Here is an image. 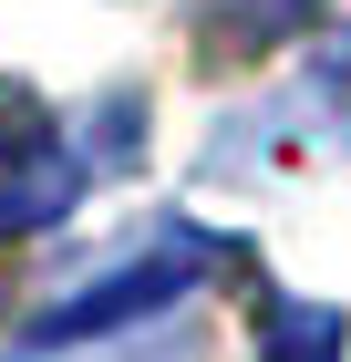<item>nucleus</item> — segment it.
Returning <instances> with one entry per match:
<instances>
[{
    "label": "nucleus",
    "mask_w": 351,
    "mask_h": 362,
    "mask_svg": "<svg viewBox=\"0 0 351 362\" xmlns=\"http://www.w3.org/2000/svg\"><path fill=\"white\" fill-rule=\"evenodd\" d=\"M186 279H196V259H186V249H155V259H135V269L93 279L83 300L42 310V341H93V332H124V321H145V310H165L176 290H186Z\"/></svg>",
    "instance_id": "f257e3e1"
},
{
    "label": "nucleus",
    "mask_w": 351,
    "mask_h": 362,
    "mask_svg": "<svg viewBox=\"0 0 351 362\" xmlns=\"http://www.w3.org/2000/svg\"><path fill=\"white\" fill-rule=\"evenodd\" d=\"M258 352L269 362H341V310L331 300H258Z\"/></svg>",
    "instance_id": "7ed1b4c3"
},
{
    "label": "nucleus",
    "mask_w": 351,
    "mask_h": 362,
    "mask_svg": "<svg viewBox=\"0 0 351 362\" xmlns=\"http://www.w3.org/2000/svg\"><path fill=\"white\" fill-rule=\"evenodd\" d=\"M310 73H321V93H341V104H351V21H341V31H321Z\"/></svg>",
    "instance_id": "20e7f679"
},
{
    "label": "nucleus",
    "mask_w": 351,
    "mask_h": 362,
    "mask_svg": "<svg viewBox=\"0 0 351 362\" xmlns=\"http://www.w3.org/2000/svg\"><path fill=\"white\" fill-rule=\"evenodd\" d=\"M73 197H83V166L62 156L52 135H11V145H0V238L52 228Z\"/></svg>",
    "instance_id": "f03ea898"
}]
</instances>
